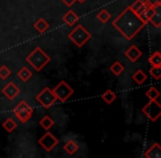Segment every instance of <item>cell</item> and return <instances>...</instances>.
I'll list each match as a JSON object with an SVG mask.
<instances>
[{"label": "cell", "instance_id": "cell-29", "mask_svg": "<svg viewBox=\"0 0 161 158\" xmlns=\"http://www.w3.org/2000/svg\"><path fill=\"white\" fill-rule=\"evenodd\" d=\"M61 1H62L65 6H67V7H72V6L76 3V0H61Z\"/></svg>", "mask_w": 161, "mask_h": 158}, {"label": "cell", "instance_id": "cell-2", "mask_svg": "<svg viewBox=\"0 0 161 158\" xmlns=\"http://www.w3.org/2000/svg\"><path fill=\"white\" fill-rule=\"evenodd\" d=\"M25 60L33 67L34 70L41 71L50 62H51V57H50L41 47H36V48L25 57Z\"/></svg>", "mask_w": 161, "mask_h": 158}, {"label": "cell", "instance_id": "cell-20", "mask_svg": "<svg viewBox=\"0 0 161 158\" xmlns=\"http://www.w3.org/2000/svg\"><path fill=\"white\" fill-rule=\"evenodd\" d=\"M17 126H18L17 122L11 118H8L7 120L3 123V127L8 132V133H11V132H14V130L17 129Z\"/></svg>", "mask_w": 161, "mask_h": 158}, {"label": "cell", "instance_id": "cell-19", "mask_svg": "<svg viewBox=\"0 0 161 158\" xmlns=\"http://www.w3.org/2000/svg\"><path fill=\"white\" fill-rule=\"evenodd\" d=\"M116 98H117L116 94H115V92L113 91V90H110V89L106 90V91L102 94V99H103V100L105 101L107 104H112V103L116 100Z\"/></svg>", "mask_w": 161, "mask_h": 158}, {"label": "cell", "instance_id": "cell-4", "mask_svg": "<svg viewBox=\"0 0 161 158\" xmlns=\"http://www.w3.org/2000/svg\"><path fill=\"white\" fill-rule=\"evenodd\" d=\"M14 113L21 123H27L33 114V108L28 104L25 100H22L14 107Z\"/></svg>", "mask_w": 161, "mask_h": 158}, {"label": "cell", "instance_id": "cell-10", "mask_svg": "<svg viewBox=\"0 0 161 158\" xmlns=\"http://www.w3.org/2000/svg\"><path fill=\"white\" fill-rule=\"evenodd\" d=\"M125 55H126V57H127L128 59L131 60V62H137V60L141 57L142 53H141V51L137 46L131 45V46L125 52Z\"/></svg>", "mask_w": 161, "mask_h": 158}, {"label": "cell", "instance_id": "cell-11", "mask_svg": "<svg viewBox=\"0 0 161 158\" xmlns=\"http://www.w3.org/2000/svg\"><path fill=\"white\" fill-rule=\"evenodd\" d=\"M146 158H161V146L158 143H154L152 146L146 150L145 153Z\"/></svg>", "mask_w": 161, "mask_h": 158}, {"label": "cell", "instance_id": "cell-15", "mask_svg": "<svg viewBox=\"0 0 161 158\" xmlns=\"http://www.w3.org/2000/svg\"><path fill=\"white\" fill-rule=\"evenodd\" d=\"M63 148H64V150L66 151L69 155H74V154L78 150V148H80V145H78L75 140H69L65 143V145L63 146Z\"/></svg>", "mask_w": 161, "mask_h": 158}, {"label": "cell", "instance_id": "cell-27", "mask_svg": "<svg viewBox=\"0 0 161 158\" xmlns=\"http://www.w3.org/2000/svg\"><path fill=\"white\" fill-rule=\"evenodd\" d=\"M10 74H11V71H10V69L7 66L0 67V78L1 79H7L10 76Z\"/></svg>", "mask_w": 161, "mask_h": 158}, {"label": "cell", "instance_id": "cell-3", "mask_svg": "<svg viewBox=\"0 0 161 158\" xmlns=\"http://www.w3.org/2000/svg\"><path fill=\"white\" fill-rule=\"evenodd\" d=\"M69 38L77 47H82L85 45V43L87 42L88 40L92 38V34H91L82 24H78L77 27L74 28L69 33Z\"/></svg>", "mask_w": 161, "mask_h": 158}, {"label": "cell", "instance_id": "cell-7", "mask_svg": "<svg viewBox=\"0 0 161 158\" xmlns=\"http://www.w3.org/2000/svg\"><path fill=\"white\" fill-rule=\"evenodd\" d=\"M36 99L44 109H49V108L52 107V105L55 103V101L58 100V99L55 98V96L53 94V92H52V90L50 89L49 87L43 88L42 91L36 97Z\"/></svg>", "mask_w": 161, "mask_h": 158}, {"label": "cell", "instance_id": "cell-21", "mask_svg": "<svg viewBox=\"0 0 161 158\" xmlns=\"http://www.w3.org/2000/svg\"><path fill=\"white\" fill-rule=\"evenodd\" d=\"M151 66H161V54L159 51H156L148 59Z\"/></svg>", "mask_w": 161, "mask_h": 158}, {"label": "cell", "instance_id": "cell-18", "mask_svg": "<svg viewBox=\"0 0 161 158\" xmlns=\"http://www.w3.org/2000/svg\"><path fill=\"white\" fill-rule=\"evenodd\" d=\"M17 76H18L19 78H20L22 81H28L30 79V78L32 77V71L30 70L29 68H28L27 66H23L22 68L20 69V70L18 71V74H17Z\"/></svg>", "mask_w": 161, "mask_h": 158}, {"label": "cell", "instance_id": "cell-1", "mask_svg": "<svg viewBox=\"0 0 161 158\" xmlns=\"http://www.w3.org/2000/svg\"><path fill=\"white\" fill-rule=\"evenodd\" d=\"M147 24L137 16L130 7H127L120 12L116 19L113 21V27L124 36L127 41H130L145 28Z\"/></svg>", "mask_w": 161, "mask_h": 158}, {"label": "cell", "instance_id": "cell-13", "mask_svg": "<svg viewBox=\"0 0 161 158\" xmlns=\"http://www.w3.org/2000/svg\"><path fill=\"white\" fill-rule=\"evenodd\" d=\"M149 22L153 25L154 28H160L161 25V5L157 6L154 9V13L149 19Z\"/></svg>", "mask_w": 161, "mask_h": 158}, {"label": "cell", "instance_id": "cell-12", "mask_svg": "<svg viewBox=\"0 0 161 158\" xmlns=\"http://www.w3.org/2000/svg\"><path fill=\"white\" fill-rule=\"evenodd\" d=\"M129 7H130V9H131L132 11L137 14V16L141 17L143 13H145L148 5L145 3V1H142V0H136L135 3H132V5L129 6Z\"/></svg>", "mask_w": 161, "mask_h": 158}, {"label": "cell", "instance_id": "cell-8", "mask_svg": "<svg viewBox=\"0 0 161 158\" xmlns=\"http://www.w3.org/2000/svg\"><path fill=\"white\" fill-rule=\"evenodd\" d=\"M38 142H39V144H40V146L42 147L43 149H45L47 151H52L55 148L56 145L58 144V140L53 134L50 133V132H47V133L43 134V135L39 138Z\"/></svg>", "mask_w": 161, "mask_h": 158}, {"label": "cell", "instance_id": "cell-28", "mask_svg": "<svg viewBox=\"0 0 161 158\" xmlns=\"http://www.w3.org/2000/svg\"><path fill=\"white\" fill-rule=\"evenodd\" d=\"M149 7L152 8H156L157 6H160L161 5V0H146L145 1Z\"/></svg>", "mask_w": 161, "mask_h": 158}, {"label": "cell", "instance_id": "cell-9", "mask_svg": "<svg viewBox=\"0 0 161 158\" xmlns=\"http://www.w3.org/2000/svg\"><path fill=\"white\" fill-rule=\"evenodd\" d=\"M1 92H3L9 100H14V99L20 94V89H19V87L16 84L11 81V83H8L7 85L3 88Z\"/></svg>", "mask_w": 161, "mask_h": 158}, {"label": "cell", "instance_id": "cell-6", "mask_svg": "<svg viewBox=\"0 0 161 158\" xmlns=\"http://www.w3.org/2000/svg\"><path fill=\"white\" fill-rule=\"evenodd\" d=\"M53 94L55 96V98L61 102H65L72 94H74V90L67 85V83H65L64 80L60 81L58 85L54 87V89H51Z\"/></svg>", "mask_w": 161, "mask_h": 158}, {"label": "cell", "instance_id": "cell-26", "mask_svg": "<svg viewBox=\"0 0 161 158\" xmlns=\"http://www.w3.org/2000/svg\"><path fill=\"white\" fill-rule=\"evenodd\" d=\"M150 75L154 79L159 80L161 78V66H151V68H150Z\"/></svg>", "mask_w": 161, "mask_h": 158}, {"label": "cell", "instance_id": "cell-23", "mask_svg": "<svg viewBox=\"0 0 161 158\" xmlns=\"http://www.w3.org/2000/svg\"><path fill=\"white\" fill-rule=\"evenodd\" d=\"M110 71L113 73V75L115 76H119L123 74L124 69H125V67L123 66V64H120L119 62H115L113 63V65L110 66Z\"/></svg>", "mask_w": 161, "mask_h": 158}, {"label": "cell", "instance_id": "cell-5", "mask_svg": "<svg viewBox=\"0 0 161 158\" xmlns=\"http://www.w3.org/2000/svg\"><path fill=\"white\" fill-rule=\"evenodd\" d=\"M142 113L152 122H156L161 115V105L160 103L154 100H149V102L142 108Z\"/></svg>", "mask_w": 161, "mask_h": 158}, {"label": "cell", "instance_id": "cell-14", "mask_svg": "<svg viewBox=\"0 0 161 158\" xmlns=\"http://www.w3.org/2000/svg\"><path fill=\"white\" fill-rule=\"evenodd\" d=\"M63 22L65 23V24L69 25V27H72L73 24H75L76 22L78 21V16L75 13L74 11H72V10H69V11H67L66 13L63 16Z\"/></svg>", "mask_w": 161, "mask_h": 158}, {"label": "cell", "instance_id": "cell-17", "mask_svg": "<svg viewBox=\"0 0 161 158\" xmlns=\"http://www.w3.org/2000/svg\"><path fill=\"white\" fill-rule=\"evenodd\" d=\"M49 27H50L49 23H47V21H45L44 19H42V18L39 19V20L34 23V29H36L40 34L45 33V32L47 31V29H49Z\"/></svg>", "mask_w": 161, "mask_h": 158}, {"label": "cell", "instance_id": "cell-24", "mask_svg": "<svg viewBox=\"0 0 161 158\" xmlns=\"http://www.w3.org/2000/svg\"><path fill=\"white\" fill-rule=\"evenodd\" d=\"M112 19V16L110 13L107 11V10H102L98 14H97V20L101 21L102 23H106Z\"/></svg>", "mask_w": 161, "mask_h": 158}, {"label": "cell", "instance_id": "cell-16", "mask_svg": "<svg viewBox=\"0 0 161 158\" xmlns=\"http://www.w3.org/2000/svg\"><path fill=\"white\" fill-rule=\"evenodd\" d=\"M132 80L135 81V83L137 84V85H139V86H141V85H143V84L147 81V79H148V77H147V75H146L145 73H143V70H141V69H139V70H137L136 73L132 75Z\"/></svg>", "mask_w": 161, "mask_h": 158}, {"label": "cell", "instance_id": "cell-30", "mask_svg": "<svg viewBox=\"0 0 161 158\" xmlns=\"http://www.w3.org/2000/svg\"><path fill=\"white\" fill-rule=\"evenodd\" d=\"M76 1H78L80 3H85V0H76Z\"/></svg>", "mask_w": 161, "mask_h": 158}, {"label": "cell", "instance_id": "cell-25", "mask_svg": "<svg viewBox=\"0 0 161 158\" xmlns=\"http://www.w3.org/2000/svg\"><path fill=\"white\" fill-rule=\"evenodd\" d=\"M159 96H160V92H159V90L157 89V88H154V87L148 89L147 92H146V97H147L149 100H154V99H158Z\"/></svg>", "mask_w": 161, "mask_h": 158}, {"label": "cell", "instance_id": "cell-22", "mask_svg": "<svg viewBox=\"0 0 161 158\" xmlns=\"http://www.w3.org/2000/svg\"><path fill=\"white\" fill-rule=\"evenodd\" d=\"M40 125L45 130V131H49V130L54 125V121L52 120L49 115H45V116H43V118L41 119Z\"/></svg>", "mask_w": 161, "mask_h": 158}]
</instances>
